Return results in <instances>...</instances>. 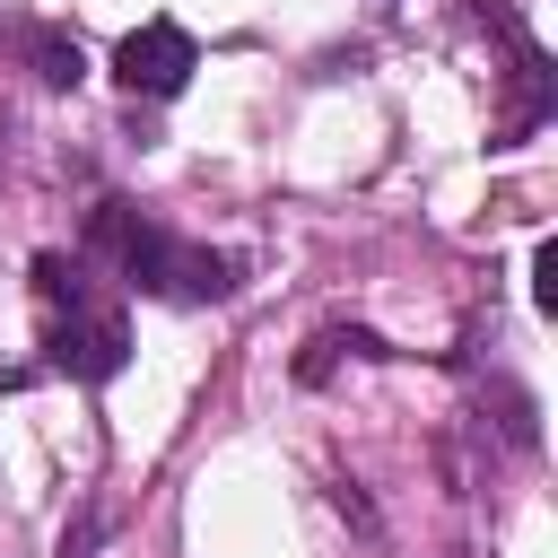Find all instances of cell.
Here are the masks:
<instances>
[{
	"label": "cell",
	"instance_id": "obj_1",
	"mask_svg": "<svg viewBox=\"0 0 558 558\" xmlns=\"http://www.w3.org/2000/svg\"><path fill=\"white\" fill-rule=\"evenodd\" d=\"M87 235H96V253H113L122 279L148 288V296H174V305H218V296H235V262H227V253L166 235V227L140 218L131 201H96Z\"/></svg>",
	"mask_w": 558,
	"mask_h": 558
},
{
	"label": "cell",
	"instance_id": "obj_2",
	"mask_svg": "<svg viewBox=\"0 0 558 558\" xmlns=\"http://www.w3.org/2000/svg\"><path fill=\"white\" fill-rule=\"evenodd\" d=\"M44 349H52V366L78 375V384H113V375L131 366V331H122L113 305H61Z\"/></svg>",
	"mask_w": 558,
	"mask_h": 558
},
{
	"label": "cell",
	"instance_id": "obj_3",
	"mask_svg": "<svg viewBox=\"0 0 558 558\" xmlns=\"http://www.w3.org/2000/svg\"><path fill=\"white\" fill-rule=\"evenodd\" d=\"M192 70H201V52H192V35H183L174 17H148V26H131V35L113 44V78H122L131 96H174Z\"/></svg>",
	"mask_w": 558,
	"mask_h": 558
},
{
	"label": "cell",
	"instance_id": "obj_4",
	"mask_svg": "<svg viewBox=\"0 0 558 558\" xmlns=\"http://www.w3.org/2000/svg\"><path fill=\"white\" fill-rule=\"evenodd\" d=\"M26 61H35V78H44V87H78V78H87L78 35H61V26H35V35H26Z\"/></svg>",
	"mask_w": 558,
	"mask_h": 558
},
{
	"label": "cell",
	"instance_id": "obj_5",
	"mask_svg": "<svg viewBox=\"0 0 558 558\" xmlns=\"http://www.w3.org/2000/svg\"><path fill=\"white\" fill-rule=\"evenodd\" d=\"M35 296L61 314V305H87V262H70V253H35Z\"/></svg>",
	"mask_w": 558,
	"mask_h": 558
},
{
	"label": "cell",
	"instance_id": "obj_6",
	"mask_svg": "<svg viewBox=\"0 0 558 558\" xmlns=\"http://www.w3.org/2000/svg\"><path fill=\"white\" fill-rule=\"evenodd\" d=\"M532 305H541V314H558V244H549V235L532 244Z\"/></svg>",
	"mask_w": 558,
	"mask_h": 558
},
{
	"label": "cell",
	"instance_id": "obj_7",
	"mask_svg": "<svg viewBox=\"0 0 558 558\" xmlns=\"http://www.w3.org/2000/svg\"><path fill=\"white\" fill-rule=\"evenodd\" d=\"M331 357H340V349H331V331H323V340H305V357H296V375H305V384H323V375H331Z\"/></svg>",
	"mask_w": 558,
	"mask_h": 558
},
{
	"label": "cell",
	"instance_id": "obj_8",
	"mask_svg": "<svg viewBox=\"0 0 558 558\" xmlns=\"http://www.w3.org/2000/svg\"><path fill=\"white\" fill-rule=\"evenodd\" d=\"M331 349H349V357H392V349H384L375 331H357V323H349V331H331Z\"/></svg>",
	"mask_w": 558,
	"mask_h": 558
}]
</instances>
